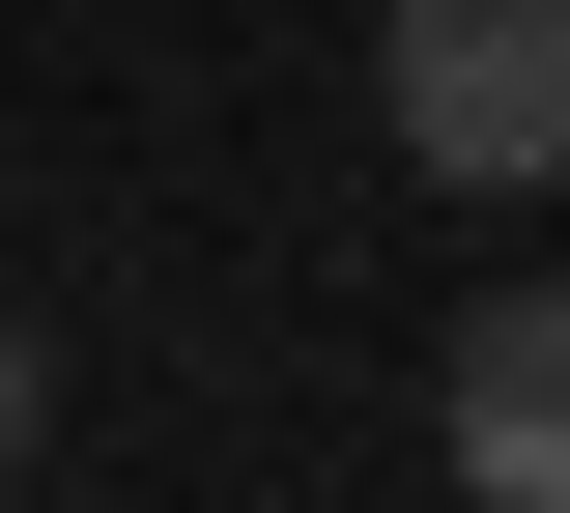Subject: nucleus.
<instances>
[{
	"label": "nucleus",
	"mask_w": 570,
	"mask_h": 513,
	"mask_svg": "<svg viewBox=\"0 0 570 513\" xmlns=\"http://www.w3.org/2000/svg\"><path fill=\"white\" fill-rule=\"evenodd\" d=\"M371 115H400V171H456V200H542L570 171V0H400V29H371Z\"/></svg>",
	"instance_id": "f257e3e1"
},
{
	"label": "nucleus",
	"mask_w": 570,
	"mask_h": 513,
	"mask_svg": "<svg viewBox=\"0 0 570 513\" xmlns=\"http://www.w3.org/2000/svg\"><path fill=\"white\" fill-rule=\"evenodd\" d=\"M428 428H456L485 513H570V286H485V314H456V343H428Z\"/></svg>",
	"instance_id": "f03ea898"
},
{
	"label": "nucleus",
	"mask_w": 570,
	"mask_h": 513,
	"mask_svg": "<svg viewBox=\"0 0 570 513\" xmlns=\"http://www.w3.org/2000/svg\"><path fill=\"white\" fill-rule=\"evenodd\" d=\"M29 456H58V371H29V314H0V485H29Z\"/></svg>",
	"instance_id": "7ed1b4c3"
}]
</instances>
